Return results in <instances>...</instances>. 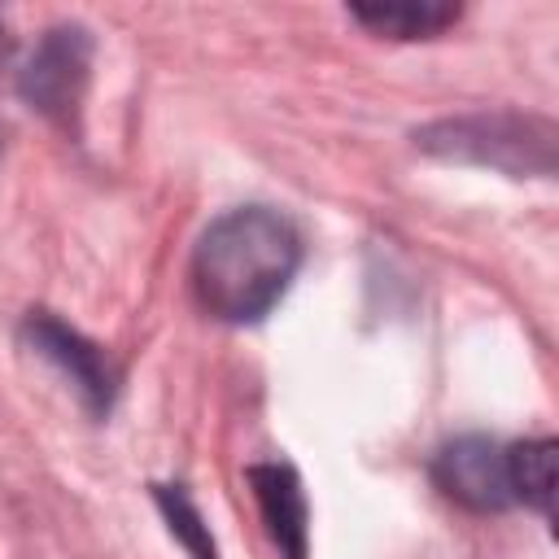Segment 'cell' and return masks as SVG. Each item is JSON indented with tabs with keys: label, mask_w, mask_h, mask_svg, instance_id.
Returning a JSON list of instances; mask_svg holds the SVG:
<instances>
[{
	"label": "cell",
	"mask_w": 559,
	"mask_h": 559,
	"mask_svg": "<svg viewBox=\"0 0 559 559\" xmlns=\"http://www.w3.org/2000/svg\"><path fill=\"white\" fill-rule=\"evenodd\" d=\"M301 231L275 205H236L192 245L197 306L231 328L262 323L301 271Z\"/></svg>",
	"instance_id": "6da1fadb"
},
{
	"label": "cell",
	"mask_w": 559,
	"mask_h": 559,
	"mask_svg": "<svg viewBox=\"0 0 559 559\" xmlns=\"http://www.w3.org/2000/svg\"><path fill=\"white\" fill-rule=\"evenodd\" d=\"M415 148L437 162L480 166L507 179H550L559 157V127L542 114L476 109V114H454L419 127Z\"/></svg>",
	"instance_id": "7a4b0ae2"
},
{
	"label": "cell",
	"mask_w": 559,
	"mask_h": 559,
	"mask_svg": "<svg viewBox=\"0 0 559 559\" xmlns=\"http://www.w3.org/2000/svg\"><path fill=\"white\" fill-rule=\"evenodd\" d=\"M92 31L83 22H57L39 35L35 52L26 57V66L17 70V96L44 114L48 122H57L61 131L79 127V109H83V92L92 79Z\"/></svg>",
	"instance_id": "3957f363"
},
{
	"label": "cell",
	"mask_w": 559,
	"mask_h": 559,
	"mask_svg": "<svg viewBox=\"0 0 559 559\" xmlns=\"http://www.w3.org/2000/svg\"><path fill=\"white\" fill-rule=\"evenodd\" d=\"M17 336L31 354H39L48 367H57L74 384V393L92 419H109L118 389H122V371L105 345H96L92 336H83L52 310H26Z\"/></svg>",
	"instance_id": "277c9868"
},
{
	"label": "cell",
	"mask_w": 559,
	"mask_h": 559,
	"mask_svg": "<svg viewBox=\"0 0 559 559\" xmlns=\"http://www.w3.org/2000/svg\"><path fill=\"white\" fill-rule=\"evenodd\" d=\"M428 476L454 507L472 515H498L515 507L507 485V445L485 432H463L437 445Z\"/></svg>",
	"instance_id": "5b68a950"
},
{
	"label": "cell",
	"mask_w": 559,
	"mask_h": 559,
	"mask_svg": "<svg viewBox=\"0 0 559 559\" xmlns=\"http://www.w3.org/2000/svg\"><path fill=\"white\" fill-rule=\"evenodd\" d=\"M245 480H249V493L258 502V515L280 559H306L310 555V502H306V485L297 467L288 459H262L245 467Z\"/></svg>",
	"instance_id": "8992f818"
},
{
	"label": "cell",
	"mask_w": 559,
	"mask_h": 559,
	"mask_svg": "<svg viewBox=\"0 0 559 559\" xmlns=\"http://www.w3.org/2000/svg\"><path fill=\"white\" fill-rule=\"evenodd\" d=\"M555 463H559L555 437H528L507 445L511 502L524 511H537L546 524H555Z\"/></svg>",
	"instance_id": "52a82bcc"
},
{
	"label": "cell",
	"mask_w": 559,
	"mask_h": 559,
	"mask_svg": "<svg viewBox=\"0 0 559 559\" xmlns=\"http://www.w3.org/2000/svg\"><path fill=\"white\" fill-rule=\"evenodd\" d=\"M349 17L384 39H432L463 17L459 4L445 0H384V4H349Z\"/></svg>",
	"instance_id": "ba28073f"
},
{
	"label": "cell",
	"mask_w": 559,
	"mask_h": 559,
	"mask_svg": "<svg viewBox=\"0 0 559 559\" xmlns=\"http://www.w3.org/2000/svg\"><path fill=\"white\" fill-rule=\"evenodd\" d=\"M148 489H153V507L162 511L170 537L188 550V559H218V542H214V533H210L201 507L192 502L188 485H179V480H157V485H148Z\"/></svg>",
	"instance_id": "9c48e42d"
},
{
	"label": "cell",
	"mask_w": 559,
	"mask_h": 559,
	"mask_svg": "<svg viewBox=\"0 0 559 559\" xmlns=\"http://www.w3.org/2000/svg\"><path fill=\"white\" fill-rule=\"evenodd\" d=\"M9 57H13V39H9V26L0 22V70L9 66Z\"/></svg>",
	"instance_id": "30bf717a"
}]
</instances>
